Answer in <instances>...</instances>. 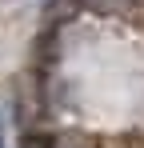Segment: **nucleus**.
Returning a JSON list of instances; mask_svg holds the SVG:
<instances>
[{"label": "nucleus", "instance_id": "1", "mask_svg": "<svg viewBox=\"0 0 144 148\" xmlns=\"http://www.w3.org/2000/svg\"><path fill=\"white\" fill-rule=\"evenodd\" d=\"M36 148H84V144H76V140H48V144H36Z\"/></svg>", "mask_w": 144, "mask_h": 148}, {"label": "nucleus", "instance_id": "2", "mask_svg": "<svg viewBox=\"0 0 144 148\" xmlns=\"http://www.w3.org/2000/svg\"><path fill=\"white\" fill-rule=\"evenodd\" d=\"M0 148H8V140H4V128H0Z\"/></svg>", "mask_w": 144, "mask_h": 148}]
</instances>
